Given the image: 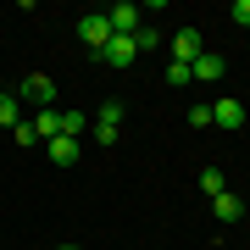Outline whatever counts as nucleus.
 I'll list each match as a JSON object with an SVG mask.
<instances>
[{"label": "nucleus", "instance_id": "12", "mask_svg": "<svg viewBox=\"0 0 250 250\" xmlns=\"http://www.w3.org/2000/svg\"><path fill=\"white\" fill-rule=\"evenodd\" d=\"M123 117H128V100H106V106L95 111V123H106V128H123Z\"/></svg>", "mask_w": 250, "mask_h": 250}, {"label": "nucleus", "instance_id": "9", "mask_svg": "<svg viewBox=\"0 0 250 250\" xmlns=\"http://www.w3.org/2000/svg\"><path fill=\"white\" fill-rule=\"evenodd\" d=\"M189 67H195V78L217 83V78H223V67H228V62H223V56H211V50H200V56H195V62H189Z\"/></svg>", "mask_w": 250, "mask_h": 250}, {"label": "nucleus", "instance_id": "3", "mask_svg": "<svg viewBox=\"0 0 250 250\" xmlns=\"http://www.w3.org/2000/svg\"><path fill=\"white\" fill-rule=\"evenodd\" d=\"M17 100H28V106H39V111H50V100H56V83L45 78V72H34V78H22Z\"/></svg>", "mask_w": 250, "mask_h": 250}, {"label": "nucleus", "instance_id": "17", "mask_svg": "<svg viewBox=\"0 0 250 250\" xmlns=\"http://www.w3.org/2000/svg\"><path fill=\"white\" fill-rule=\"evenodd\" d=\"M228 17L239 22V28H250V0H233V6H228Z\"/></svg>", "mask_w": 250, "mask_h": 250}, {"label": "nucleus", "instance_id": "7", "mask_svg": "<svg viewBox=\"0 0 250 250\" xmlns=\"http://www.w3.org/2000/svg\"><path fill=\"white\" fill-rule=\"evenodd\" d=\"M200 50H206V39L195 34V28H178V39H172V62H195Z\"/></svg>", "mask_w": 250, "mask_h": 250}, {"label": "nucleus", "instance_id": "13", "mask_svg": "<svg viewBox=\"0 0 250 250\" xmlns=\"http://www.w3.org/2000/svg\"><path fill=\"white\" fill-rule=\"evenodd\" d=\"M22 123V100L17 95H0V128H17Z\"/></svg>", "mask_w": 250, "mask_h": 250}, {"label": "nucleus", "instance_id": "10", "mask_svg": "<svg viewBox=\"0 0 250 250\" xmlns=\"http://www.w3.org/2000/svg\"><path fill=\"white\" fill-rule=\"evenodd\" d=\"M34 134H39V139L50 145L56 134H62V111H56V106H50V111H39V117H34Z\"/></svg>", "mask_w": 250, "mask_h": 250}, {"label": "nucleus", "instance_id": "19", "mask_svg": "<svg viewBox=\"0 0 250 250\" xmlns=\"http://www.w3.org/2000/svg\"><path fill=\"white\" fill-rule=\"evenodd\" d=\"M189 123H195V128H211V106H189Z\"/></svg>", "mask_w": 250, "mask_h": 250}, {"label": "nucleus", "instance_id": "16", "mask_svg": "<svg viewBox=\"0 0 250 250\" xmlns=\"http://www.w3.org/2000/svg\"><path fill=\"white\" fill-rule=\"evenodd\" d=\"M134 45H139V50H156V45H161V34H156V28H139Z\"/></svg>", "mask_w": 250, "mask_h": 250}, {"label": "nucleus", "instance_id": "14", "mask_svg": "<svg viewBox=\"0 0 250 250\" xmlns=\"http://www.w3.org/2000/svg\"><path fill=\"white\" fill-rule=\"evenodd\" d=\"M167 83H172V89L195 83V67H189V62H167Z\"/></svg>", "mask_w": 250, "mask_h": 250}, {"label": "nucleus", "instance_id": "15", "mask_svg": "<svg viewBox=\"0 0 250 250\" xmlns=\"http://www.w3.org/2000/svg\"><path fill=\"white\" fill-rule=\"evenodd\" d=\"M200 189H206V195H223V172H217V167H200Z\"/></svg>", "mask_w": 250, "mask_h": 250}, {"label": "nucleus", "instance_id": "18", "mask_svg": "<svg viewBox=\"0 0 250 250\" xmlns=\"http://www.w3.org/2000/svg\"><path fill=\"white\" fill-rule=\"evenodd\" d=\"M11 134H17V145H39V134H34V123H28V117H22L17 128H11Z\"/></svg>", "mask_w": 250, "mask_h": 250}, {"label": "nucleus", "instance_id": "6", "mask_svg": "<svg viewBox=\"0 0 250 250\" xmlns=\"http://www.w3.org/2000/svg\"><path fill=\"white\" fill-rule=\"evenodd\" d=\"M211 217H217V223H239V217H245V200L239 195H228V189H223V195H211Z\"/></svg>", "mask_w": 250, "mask_h": 250}, {"label": "nucleus", "instance_id": "5", "mask_svg": "<svg viewBox=\"0 0 250 250\" xmlns=\"http://www.w3.org/2000/svg\"><path fill=\"white\" fill-rule=\"evenodd\" d=\"M106 22H111V34H139V6H134V0H123V6L106 11Z\"/></svg>", "mask_w": 250, "mask_h": 250}, {"label": "nucleus", "instance_id": "22", "mask_svg": "<svg viewBox=\"0 0 250 250\" xmlns=\"http://www.w3.org/2000/svg\"><path fill=\"white\" fill-rule=\"evenodd\" d=\"M245 211H250V206H245Z\"/></svg>", "mask_w": 250, "mask_h": 250}, {"label": "nucleus", "instance_id": "2", "mask_svg": "<svg viewBox=\"0 0 250 250\" xmlns=\"http://www.w3.org/2000/svg\"><path fill=\"white\" fill-rule=\"evenodd\" d=\"M78 39H83L89 50H106V45H111V22H106V11H100V17H95V11H89V17H78Z\"/></svg>", "mask_w": 250, "mask_h": 250}, {"label": "nucleus", "instance_id": "4", "mask_svg": "<svg viewBox=\"0 0 250 250\" xmlns=\"http://www.w3.org/2000/svg\"><path fill=\"white\" fill-rule=\"evenodd\" d=\"M111 67H134V56H139V45H134V34H111V45L100 50Z\"/></svg>", "mask_w": 250, "mask_h": 250}, {"label": "nucleus", "instance_id": "21", "mask_svg": "<svg viewBox=\"0 0 250 250\" xmlns=\"http://www.w3.org/2000/svg\"><path fill=\"white\" fill-rule=\"evenodd\" d=\"M56 250H78V245H56Z\"/></svg>", "mask_w": 250, "mask_h": 250}, {"label": "nucleus", "instance_id": "8", "mask_svg": "<svg viewBox=\"0 0 250 250\" xmlns=\"http://www.w3.org/2000/svg\"><path fill=\"white\" fill-rule=\"evenodd\" d=\"M45 150H50V161H56V167H72V161H78V150H83V139H67V134H56V139L45 145Z\"/></svg>", "mask_w": 250, "mask_h": 250}, {"label": "nucleus", "instance_id": "1", "mask_svg": "<svg viewBox=\"0 0 250 250\" xmlns=\"http://www.w3.org/2000/svg\"><path fill=\"white\" fill-rule=\"evenodd\" d=\"M245 117H250V111H245V100H228V95H223V100H211V123L223 128V134H239Z\"/></svg>", "mask_w": 250, "mask_h": 250}, {"label": "nucleus", "instance_id": "11", "mask_svg": "<svg viewBox=\"0 0 250 250\" xmlns=\"http://www.w3.org/2000/svg\"><path fill=\"white\" fill-rule=\"evenodd\" d=\"M62 134L67 139H83V134H89V111H62Z\"/></svg>", "mask_w": 250, "mask_h": 250}, {"label": "nucleus", "instance_id": "20", "mask_svg": "<svg viewBox=\"0 0 250 250\" xmlns=\"http://www.w3.org/2000/svg\"><path fill=\"white\" fill-rule=\"evenodd\" d=\"M89 134H95V145H117V128H106V123H95Z\"/></svg>", "mask_w": 250, "mask_h": 250}]
</instances>
